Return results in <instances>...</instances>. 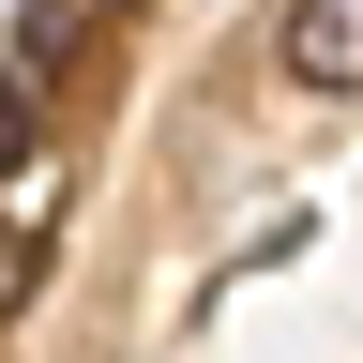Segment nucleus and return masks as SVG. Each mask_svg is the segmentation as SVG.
I'll list each match as a JSON object with an SVG mask.
<instances>
[{
	"instance_id": "f257e3e1",
	"label": "nucleus",
	"mask_w": 363,
	"mask_h": 363,
	"mask_svg": "<svg viewBox=\"0 0 363 363\" xmlns=\"http://www.w3.org/2000/svg\"><path fill=\"white\" fill-rule=\"evenodd\" d=\"M288 76L303 91H363V0H288Z\"/></svg>"
},
{
	"instance_id": "f03ea898",
	"label": "nucleus",
	"mask_w": 363,
	"mask_h": 363,
	"mask_svg": "<svg viewBox=\"0 0 363 363\" xmlns=\"http://www.w3.org/2000/svg\"><path fill=\"white\" fill-rule=\"evenodd\" d=\"M0 167H30V76H0Z\"/></svg>"
},
{
	"instance_id": "7ed1b4c3",
	"label": "nucleus",
	"mask_w": 363,
	"mask_h": 363,
	"mask_svg": "<svg viewBox=\"0 0 363 363\" xmlns=\"http://www.w3.org/2000/svg\"><path fill=\"white\" fill-rule=\"evenodd\" d=\"M0 303H30V227H0Z\"/></svg>"
}]
</instances>
